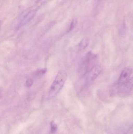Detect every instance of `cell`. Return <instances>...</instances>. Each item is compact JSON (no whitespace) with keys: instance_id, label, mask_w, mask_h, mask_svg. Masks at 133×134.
<instances>
[{"instance_id":"8","label":"cell","mask_w":133,"mask_h":134,"mask_svg":"<svg viewBox=\"0 0 133 134\" xmlns=\"http://www.w3.org/2000/svg\"><path fill=\"white\" fill-rule=\"evenodd\" d=\"M51 132L52 133H54L57 131L58 127L57 125L54 122H52L50 124Z\"/></svg>"},{"instance_id":"10","label":"cell","mask_w":133,"mask_h":134,"mask_svg":"<svg viewBox=\"0 0 133 134\" xmlns=\"http://www.w3.org/2000/svg\"><path fill=\"white\" fill-rule=\"evenodd\" d=\"M33 80L31 79H29L26 81V85L27 87H30L32 86L33 84Z\"/></svg>"},{"instance_id":"9","label":"cell","mask_w":133,"mask_h":134,"mask_svg":"<svg viewBox=\"0 0 133 134\" xmlns=\"http://www.w3.org/2000/svg\"><path fill=\"white\" fill-rule=\"evenodd\" d=\"M47 69L46 68L38 69L36 71V73L38 75H42L47 72Z\"/></svg>"},{"instance_id":"1","label":"cell","mask_w":133,"mask_h":134,"mask_svg":"<svg viewBox=\"0 0 133 134\" xmlns=\"http://www.w3.org/2000/svg\"><path fill=\"white\" fill-rule=\"evenodd\" d=\"M67 78V74L65 71L61 70L58 72L49 89L48 94V99L54 97L60 92L65 84Z\"/></svg>"},{"instance_id":"5","label":"cell","mask_w":133,"mask_h":134,"mask_svg":"<svg viewBox=\"0 0 133 134\" xmlns=\"http://www.w3.org/2000/svg\"><path fill=\"white\" fill-rule=\"evenodd\" d=\"M122 86H123V88L122 90L123 92L128 93L130 92L133 89V77L130 79L126 83Z\"/></svg>"},{"instance_id":"3","label":"cell","mask_w":133,"mask_h":134,"mask_svg":"<svg viewBox=\"0 0 133 134\" xmlns=\"http://www.w3.org/2000/svg\"><path fill=\"white\" fill-rule=\"evenodd\" d=\"M36 13L37 10L36 9L31 10L27 13L18 24L17 28H20L29 23L36 15Z\"/></svg>"},{"instance_id":"7","label":"cell","mask_w":133,"mask_h":134,"mask_svg":"<svg viewBox=\"0 0 133 134\" xmlns=\"http://www.w3.org/2000/svg\"><path fill=\"white\" fill-rule=\"evenodd\" d=\"M77 19L76 18H74L72 20L70 23V26H69V28L68 30V32H70L73 30V29L75 28L76 25L77 24Z\"/></svg>"},{"instance_id":"2","label":"cell","mask_w":133,"mask_h":134,"mask_svg":"<svg viewBox=\"0 0 133 134\" xmlns=\"http://www.w3.org/2000/svg\"><path fill=\"white\" fill-rule=\"evenodd\" d=\"M132 73V69L130 68H125L122 71L120 76L118 80V84L119 86H122L126 83L129 80Z\"/></svg>"},{"instance_id":"4","label":"cell","mask_w":133,"mask_h":134,"mask_svg":"<svg viewBox=\"0 0 133 134\" xmlns=\"http://www.w3.org/2000/svg\"><path fill=\"white\" fill-rule=\"evenodd\" d=\"M102 69L98 66H95L92 67L89 71L87 76V80L91 82L96 79L101 72Z\"/></svg>"},{"instance_id":"6","label":"cell","mask_w":133,"mask_h":134,"mask_svg":"<svg viewBox=\"0 0 133 134\" xmlns=\"http://www.w3.org/2000/svg\"><path fill=\"white\" fill-rule=\"evenodd\" d=\"M90 40L88 38H85L83 39L79 44V49L80 51H83L86 49L89 45Z\"/></svg>"}]
</instances>
